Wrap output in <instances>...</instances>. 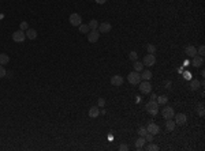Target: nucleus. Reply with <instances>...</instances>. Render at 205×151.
<instances>
[{"mask_svg": "<svg viewBox=\"0 0 205 151\" xmlns=\"http://www.w3.org/2000/svg\"><path fill=\"white\" fill-rule=\"evenodd\" d=\"M129 150V146L127 144H121L119 146V151H127Z\"/></svg>", "mask_w": 205, "mask_h": 151, "instance_id": "obj_36", "label": "nucleus"}, {"mask_svg": "<svg viewBox=\"0 0 205 151\" xmlns=\"http://www.w3.org/2000/svg\"><path fill=\"white\" fill-rule=\"evenodd\" d=\"M144 138H145V140H146V142H152V140H153V135H152V133H149V132H148L146 135H145V136H144Z\"/></svg>", "mask_w": 205, "mask_h": 151, "instance_id": "obj_34", "label": "nucleus"}, {"mask_svg": "<svg viewBox=\"0 0 205 151\" xmlns=\"http://www.w3.org/2000/svg\"><path fill=\"white\" fill-rule=\"evenodd\" d=\"M25 38H26V34H25V31L23 30H17L13 33V41L14 42H18V44H22L23 41H25Z\"/></svg>", "mask_w": 205, "mask_h": 151, "instance_id": "obj_2", "label": "nucleus"}, {"mask_svg": "<svg viewBox=\"0 0 205 151\" xmlns=\"http://www.w3.org/2000/svg\"><path fill=\"white\" fill-rule=\"evenodd\" d=\"M127 80H129L131 85H138V83H141V74L137 71L130 72L129 75H127Z\"/></svg>", "mask_w": 205, "mask_h": 151, "instance_id": "obj_3", "label": "nucleus"}, {"mask_svg": "<svg viewBox=\"0 0 205 151\" xmlns=\"http://www.w3.org/2000/svg\"><path fill=\"white\" fill-rule=\"evenodd\" d=\"M146 131L155 136V135H157V133L160 132V127H159L157 124H155V123H151V124L146 127Z\"/></svg>", "mask_w": 205, "mask_h": 151, "instance_id": "obj_10", "label": "nucleus"}, {"mask_svg": "<svg viewBox=\"0 0 205 151\" xmlns=\"http://www.w3.org/2000/svg\"><path fill=\"white\" fill-rule=\"evenodd\" d=\"M122 83H123V78H122L121 75H114L111 78V85L112 86L119 87V86H122Z\"/></svg>", "mask_w": 205, "mask_h": 151, "instance_id": "obj_12", "label": "nucleus"}, {"mask_svg": "<svg viewBox=\"0 0 205 151\" xmlns=\"http://www.w3.org/2000/svg\"><path fill=\"white\" fill-rule=\"evenodd\" d=\"M27 29H29V23L27 22H21V30H27Z\"/></svg>", "mask_w": 205, "mask_h": 151, "instance_id": "obj_33", "label": "nucleus"}, {"mask_svg": "<svg viewBox=\"0 0 205 151\" xmlns=\"http://www.w3.org/2000/svg\"><path fill=\"white\" fill-rule=\"evenodd\" d=\"M68 21H70V23H71L73 26H79L81 23H82V17H81L79 14H77V12H74V14H71V15H70V19H68Z\"/></svg>", "mask_w": 205, "mask_h": 151, "instance_id": "obj_5", "label": "nucleus"}, {"mask_svg": "<svg viewBox=\"0 0 205 151\" xmlns=\"http://www.w3.org/2000/svg\"><path fill=\"white\" fill-rule=\"evenodd\" d=\"M111 29H112L111 23H108V22H102V23H100V26H98V31H100V33H109Z\"/></svg>", "mask_w": 205, "mask_h": 151, "instance_id": "obj_11", "label": "nucleus"}, {"mask_svg": "<svg viewBox=\"0 0 205 151\" xmlns=\"http://www.w3.org/2000/svg\"><path fill=\"white\" fill-rule=\"evenodd\" d=\"M161 114H163V117H164L165 120H169V119H174V114H175V112L174 109L171 106H165L163 110H161Z\"/></svg>", "mask_w": 205, "mask_h": 151, "instance_id": "obj_6", "label": "nucleus"}, {"mask_svg": "<svg viewBox=\"0 0 205 151\" xmlns=\"http://www.w3.org/2000/svg\"><path fill=\"white\" fill-rule=\"evenodd\" d=\"M7 75V71L4 70V67L0 66V78H4V76Z\"/></svg>", "mask_w": 205, "mask_h": 151, "instance_id": "obj_32", "label": "nucleus"}, {"mask_svg": "<svg viewBox=\"0 0 205 151\" xmlns=\"http://www.w3.org/2000/svg\"><path fill=\"white\" fill-rule=\"evenodd\" d=\"M134 70L137 72H139V71H142V63H139V61H134Z\"/></svg>", "mask_w": 205, "mask_h": 151, "instance_id": "obj_25", "label": "nucleus"}, {"mask_svg": "<svg viewBox=\"0 0 205 151\" xmlns=\"http://www.w3.org/2000/svg\"><path fill=\"white\" fill-rule=\"evenodd\" d=\"M144 66H146V67H152V66H155L156 64V57H155V54H146L145 57H144Z\"/></svg>", "mask_w": 205, "mask_h": 151, "instance_id": "obj_8", "label": "nucleus"}, {"mask_svg": "<svg viewBox=\"0 0 205 151\" xmlns=\"http://www.w3.org/2000/svg\"><path fill=\"white\" fill-rule=\"evenodd\" d=\"M146 150L148 151H157V150H159V146H157V144H153V143H151V144L146 147Z\"/></svg>", "mask_w": 205, "mask_h": 151, "instance_id": "obj_27", "label": "nucleus"}, {"mask_svg": "<svg viewBox=\"0 0 205 151\" xmlns=\"http://www.w3.org/2000/svg\"><path fill=\"white\" fill-rule=\"evenodd\" d=\"M98 38H100V31L96 29V30H90L88 33V41H89L90 44H94V42H97Z\"/></svg>", "mask_w": 205, "mask_h": 151, "instance_id": "obj_4", "label": "nucleus"}, {"mask_svg": "<svg viewBox=\"0 0 205 151\" xmlns=\"http://www.w3.org/2000/svg\"><path fill=\"white\" fill-rule=\"evenodd\" d=\"M139 91L142 94H149L152 91V86L151 83H149V80H145V82H142L141 85H139Z\"/></svg>", "mask_w": 205, "mask_h": 151, "instance_id": "obj_9", "label": "nucleus"}, {"mask_svg": "<svg viewBox=\"0 0 205 151\" xmlns=\"http://www.w3.org/2000/svg\"><path fill=\"white\" fill-rule=\"evenodd\" d=\"M165 86H167V87H165V89L171 90V82H167V83H165Z\"/></svg>", "mask_w": 205, "mask_h": 151, "instance_id": "obj_38", "label": "nucleus"}, {"mask_svg": "<svg viewBox=\"0 0 205 151\" xmlns=\"http://www.w3.org/2000/svg\"><path fill=\"white\" fill-rule=\"evenodd\" d=\"M98 114H100V109H98V106H92L89 109V117L94 119V117H98Z\"/></svg>", "mask_w": 205, "mask_h": 151, "instance_id": "obj_15", "label": "nucleus"}, {"mask_svg": "<svg viewBox=\"0 0 205 151\" xmlns=\"http://www.w3.org/2000/svg\"><path fill=\"white\" fill-rule=\"evenodd\" d=\"M146 133H148L146 128H144V127H141V128L138 129V135H139V136H145Z\"/></svg>", "mask_w": 205, "mask_h": 151, "instance_id": "obj_31", "label": "nucleus"}, {"mask_svg": "<svg viewBox=\"0 0 205 151\" xmlns=\"http://www.w3.org/2000/svg\"><path fill=\"white\" fill-rule=\"evenodd\" d=\"M185 53H186L187 56H190V57H194L197 54V48L193 46V45H189V46H186V49H185Z\"/></svg>", "mask_w": 205, "mask_h": 151, "instance_id": "obj_14", "label": "nucleus"}, {"mask_svg": "<svg viewBox=\"0 0 205 151\" xmlns=\"http://www.w3.org/2000/svg\"><path fill=\"white\" fill-rule=\"evenodd\" d=\"M129 57H130V60H133V61H135L137 59H138V54H137V52H130V54H129Z\"/></svg>", "mask_w": 205, "mask_h": 151, "instance_id": "obj_29", "label": "nucleus"}, {"mask_svg": "<svg viewBox=\"0 0 205 151\" xmlns=\"http://www.w3.org/2000/svg\"><path fill=\"white\" fill-rule=\"evenodd\" d=\"M145 143H146L145 138H144V136H139V139H137V140H135V147H137L138 150H141V148H144Z\"/></svg>", "mask_w": 205, "mask_h": 151, "instance_id": "obj_16", "label": "nucleus"}, {"mask_svg": "<svg viewBox=\"0 0 205 151\" xmlns=\"http://www.w3.org/2000/svg\"><path fill=\"white\" fill-rule=\"evenodd\" d=\"M148 53H151V54H155V52H156V46L155 45H152V44H149L148 45Z\"/></svg>", "mask_w": 205, "mask_h": 151, "instance_id": "obj_26", "label": "nucleus"}, {"mask_svg": "<svg viewBox=\"0 0 205 151\" xmlns=\"http://www.w3.org/2000/svg\"><path fill=\"white\" fill-rule=\"evenodd\" d=\"M98 105H97V106L98 108H102V106H104V105H105V99H104V98H98Z\"/></svg>", "mask_w": 205, "mask_h": 151, "instance_id": "obj_35", "label": "nucleus"}, {"mask_svg": "<svg viewBox=\"0 0 205 151\" xmlns=\"http://www.w3.org/2000/svg\"><path fill=\"white\" fill-rule=\"evenodd\" d=\"M151 78H152V72L149 70H146V71H144L141 74V79H144V80H151Z\"/></svg>", "mask_w": 205, "mask_h": 151, "instance_id": "obj_23", "label": "nucleus"}, {"mask_svg": "<svg viewBox=\"0 0 205 151\" xmlns=\"http://www.w3.org/2000/svg\"><path fill=\"white\" fill-rule=\"evenodd\" d=\"M88 26H89L90 30H96V29L98 27V22L96 21V19H92V21L89 22V25H88Z\"/></svg>", "mask_w": 205, "mask_h": 151, "instance_id": "obj_24", "label": "nucleus"}, {"mask_svg": "<svg viewBox=\"0 0 205 151\" xmlns=\"http://www.w3.org/2000/svg\"><path fill=\"white\" fill-rule=\"evenodd\" d=\"M197 53L200 54V56H202V57H204V54H205V46H204V45H201L200 48H198V50H197Z\"/></svg>", "mask_w": 205, "mask_h": 151, "instance_id": "obj_30", "label": "nucleus"}, {"mask_svg": "<svg viewBox=\"0 0 205 151\" xmlns=\"http://www.w3.org/2000/svg\"><path fill=\"white\" fill-rule=\"evenodd\" d=\"M202 64H204V57L202 56H194V57L192 59V66L194 67H202Z\"/></svg>", "mask_w": 205, "mask_h": 151, "instance_id": "obj_13", "label": "nucleus"}, {"mask_svg": "<svg viewBox=\"0 0 205 151\" xmlns=\"http://www.w3.org/2000/svg\"><path fill=\"white\" fill-rule=\"evenodd\" d=\"M25 34H26V37L29 38V40H34V38L37 37V31L34 30V29H27Z\"/></svg>", "mask_w": 205, "mask_h": 151, "instance_id": "obj_18", "label": "nucleus"}, {"mask_svg": "<svg viewBox=\"0 0 205 151\" xmlns=\"http://www.w3.org/2000/svg\"><path fill=\"white\" fill-rule=\"evenodd\" d=\"M197 112H198V114L202 117L204 116V103H200L198 105V108H197Z\"/></svg>", "mask_w": 205, "mask_h": 151, "instance_id": "obj_28", "label": "nucleus"}, {"mask_svg": "<svg viewBox=\"0 0 205 151\" xmlns=\"http://www.w3.org/2000/svg\"><path fill=\"white\" fill-rule=\"evenodd\" d=\"M156 102L159 103V105H165V103L168 102V97H167V95H160V97L156 98Z\"/></svg>", "mask_w": 205, "mask_h": 151, "instance_id": "obj_21", "label": "nucleus"}, {"mask_svg": "<svg viewBox=\"0 0 205 151\" xmlns=\"http://www.w3.org/2000/svg\"><path fill=\"white\" fill-rule=\"evenodd\" d=\"M94 1H96L97 4H104V3H105L107 0H94Z\"/></svg>", "mask_w": 205, "mask_h": 151, "instance_id": "obj_37", "label": "nucleus"}, {"mask_svg": "<svg viewBox=\"0 0 205 151\" xmlns=\"http://www.w3.org/2000/svg\"><path fill=\"white\" fill-rule=\"evenodd\" d=\"M8 61H10L8 54H6V53H0V66H6V64H7Z\"/></svg>", "mask_w": 205, "mask_h": 151, "instance_id": "obj_20", "label": "nucleus"}, {"mask_svg": "<svg viewBox=\"0 0 205 151\" xmlns=\"http://www.w3.org/2000/svg\"><path fill=\"white\" fill-rule=\"evenodd\" d=\"M145 109H146V112L149 114L156 116L157 113H159V103L156 102V99H151V101L145 105Z\"/></svg>", "mask_w": 205, "mask_h": 151, "instance_id": "obj_1", "label": "nucleus"}, {"mask_svg": "<svg viewBox=\"0 0 205 151\" xmlns=\"http://www.w3.org/2000/svg\"><path fill=\"white\" fill-rule=\"evenodd\" d=\"M165 128H167V131H168V132L174 131V129H175V121L172 120V119L167 120V123H165Z\"/></svg>", "mask_w": 205, "mask_h": 151, "instance_id": "obj_19", "label": "nucleus"}, {"mask_svg": "<svg viewBox=\"0 0 205 151\" xmlns=\"http://www.w3.org/2000/svg\"><path fill=\"white\" fill-rule=\"evenodd\" d=\"M175 117V124L176 125H185L187 123V116L185 113H178V114H174Z\"/></svg>", "mask_w": 205, "mask_h": 151, "instance_id": "obj_7", "label": "nucleus"}, {"mask_svg": "<svg viewBox=\"0 0 205 151\" xmlns=\"http://www.w3.org/2000/svg\"><path fill=\"white\" fill-rule=\"evenodd\" d=\"M200 86H201V83L197 79H192V80H190V90H192V91H196V90H198V89H200Z\"/></svg>", "mask_w": 205, "mask_h": 151, "instance_id": "obj_17", "label": "nucleus"}, {"mask_svg": "<svg viewBox=\"0 0 205 151\" xmlns=\"http://www.w3.org/2000/svg\"><path fill=\"white\" fill-rule=\"evenodd\" d=\"M78 27H79V33H82V34H88L90 31L89 26H88V25H84V23H81Z\"/></svg>", "mask_w": 205, "mask_h": 151, "instance_id": "obj_22", "label": "nucleus"}]
</instances>
